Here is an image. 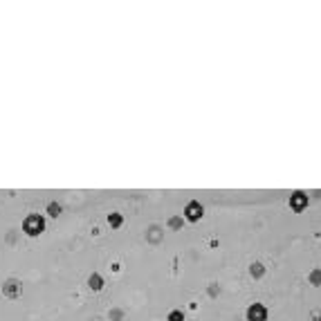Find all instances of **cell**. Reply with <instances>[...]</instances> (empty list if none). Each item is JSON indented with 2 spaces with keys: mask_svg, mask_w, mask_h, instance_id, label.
Instances as JSON below:
<instances>
[{
  "mask_svg": "<svg viewBox=\"0 0 321 321\" xmlns=\"http://www.w3.org/2000/svg\"><path fill=\"white\" fill-rule=\"evenodd\" d=\"M23 232L27 234V236H41L43 232H45V218L38 213H30L25 220H23Z\"/></svg>",
  "mask_w": 321,
  "mask_h": 321,
  "instance_id": "cell-1",
  "label": "cell"
},
{
  "mask_svg": "<svg viewBox=\"0 0 321 321\" xmlns=\"http://www.w3.org/2000/svg\"><path fill=\"white\" fill-rule=\"evenodd\" d=\"M202 213H204V209L198 200H191L184 207V220H189V223H198V220L202 218Z\"/></svg>",
  "mask_w": 321,
  "mask_h": 321,
  "instance_id": "cell-2",
  "label": "cell"
},
{
  "mask_svg": "<svg viewBox=\"0 0 321 321\" xmlns=\"http://www.w3.org/2000/svg\"><path fill=\"white\" fill-rule=\"evenodd\" d=\"M3 294L9 296V299H18L23 294V283L18 279H7L3 283Z\"/></svg>",
  "mask_w": 321,
  "mask_h": 321,
  "instance_id": "cell-3",
  "label": "cell"
},
{
  "mask_svg": "<svg viewBox=\"0 0 321 321\" xmlns=\"http://www.w3.org/2000/svg\"><path fill=\"white\" fill-rule=\"evenodd\" d=\"M247 321H267V308L263 303H252L247 308Z\"/></svg>",
  "mask_w": 321,
  "mask_h": 321,
  "instance_id": "cell-4",
  "label": "cell"
},
{
  "mask_svg": "<svg viewBox=\"0 0 321 321\" xmlns=\"http://www.w3.org/2000/svg\"><path fill=\"white\" fill-rule=\"evenodd\" d=\"M290 207L294 209V211H303L305 207H308V195L303 193V191H296V193L290 195Z\"/></svg>",
  "mask_w": 321,
  "mask_h": 321,
  "instance_id": "cell-5",
  "label": "cell"
},
{
  "mask_svg": "<svg viewBox=\"0 0 321 321\" xmlns=\"http://www.w3.org/2000/svg\"><path fill=\"white\" fill-rule=\"evenodd\" d=\"M162 238H164V232H162L157 225H151V227H148V232H146V241L151 243V245H157Z\"/></svg>",
  "mask_w": 321,
  "mask_h": 321,
  "instance_id": "cell-6",
  "label": "cell"
},
{
  "mask_svg": "<svg viewBox=\"0 0 321 321\" xmlns=\"http://www.w3.org/2000/svg\"><path fill=\"white\" fill-rule=\"evenodd\" d=\"M88 285H90V290H92V292H101V290H103V279H101V274L92 272V274H90V279H88Z\"/></svg>",
  "mask_w": 321,
  "mask_h": 321,
  "instance_id": "cell-7",
  "label": "cell"
},
{
  "mask_svg": "<svg viewBox=\"0 0 321 321\" xmlns=\"http://www.w3.org/2000/svg\"><path fill=\"white\" fill-rule=\"evenodd\" d=\"M250 274L254 276V279H261V276L263 274H265V267H263V263H252V265H250Z\"/></svg>",
  "mask_w": 321,
  "mask_h": 321,
  "instance_id": "cell-8",
  "label": "cell"
},
{
  "mask_svg": "<svg viewBox=\"0 0 321 321\" xmlns=\"http://www.w3.org/2000/svg\"><path fill=\"white\" fill-rule=\"evenodd\" d=\"M122 220H124V218H122V213H117V211L108 216V225H110V227H113V229L122 227Z\"/></svg>",
  "mask_w": 321,
  "mask_h": 321,
  "instance_id": "cell-9",
  "label": "cell"
},
{
  "mask_svg": "<svg viewBox=\"0 0 321 321\" xmlns=\"http://www.w3.org/2000/svg\"><path fill=\"white\" fill-rule=\"evenodd\" d=\"M182 225H184V218H182V216H173V218L169 220V229H173V232L182 229Z\"/></svg>",
  "mask_w": 321,
  "mask_h": 321,
  "instance_id": "cell-10",
  "label": "cell"
},
{
  "mask_svg": "<svg viewBox=\"0 0 321 321\" xmlns=\"http://www.w3.org/2000/svg\"><path fill=\"white\" fill-rule=\"evenodd\" d=\"M47 213H50L52 218H59V216H61V204L59 202H50V204H47Z\"/></svg>",
  "mask_w": 321,
  "mask_h": 321,
  "instance_id": "cell-11",
  "label": "cell"
},
{
  "mask_svg": "<svg viewBox=\"0 0 321 321\" xmlns=\"http://www.w3.org/2000/svg\"><path fill=\"white\" fill-rule=\"evenodd\" d=\"M166 321H184V314H182V310H171Z\"/></svg>",
  "mask_w": 321,
  "mask_h": 321,
  "instance_id": "cell-12",
  "label": "cell"
},
{
  "mask_svg": "<svg viewBox=\"0 0 321 321\" xmlns=\"http://www.w3.org/2000/svg\"><path fill=\"white\" fill-rule=\"evenodd\" d=\"M110 321H122V317H124V310H110Z\"/></svg>",
  "mask_w": 321,
  "mask_h": 321,
  "instance_id": "cell-13",
  "label": "cell"
},
{
  "mask_svg": "<svg viewBox=\"0 0 321 321\" xmlns=\"http://www.w3.org/2000/svg\"><path fill=\"white\" fill-rule=\"evenodd\" d=\"M310 283H312V285H319V270H312V272H310Z\"/></svg>",
  "mask_w": 321,
  "mask_h": 321,
  "instance_id": "cell-14",
  "label": "cell"
}]
</instances>
